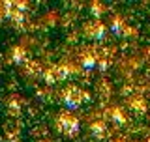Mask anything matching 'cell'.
<instances>
[{
	"instance_id": "7a4b0ae2",
	"label": "cell",
	"mask_w": 150,
	"mask_h": 142,
	"mask_svg": "<svg viewBox=\"0 0 150 142\" xmlns=\"http://www.w3.org/2000/svg\"><path fill=\"white\" fill-rule=\"evenodd\" d=\"M25 58H26V53L21 49V47H15V49L11 51V62L15 65H21L23 62H25Z\"/></svg>"
},
{
	"instance_id": "6da1fadb",
	"label": "cell",
	"mask_w": 150,
	"mask_h": 142,
	"mask_svg": "<svg viewBox=\"0 0 150 142\" xmlns=\"http://www.w3.org/2000/svg\"><path fill=\"white\" fill-rule=\"evenodd\" d=\"M58 129L60 131H64V133H68V135H75L77 133V120H73V118H69L68 114H62L58 118Z\"/></svg>"
}]
</instances>
